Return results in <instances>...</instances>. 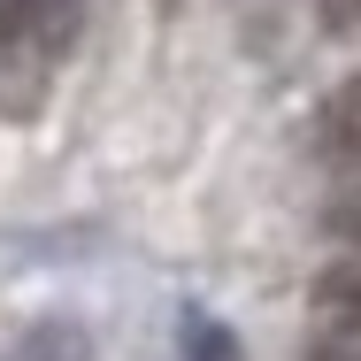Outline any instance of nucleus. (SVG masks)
Returning a JSON list of instances; mask_svg holds the SVG:
<instances>
[{
  "instance_id": "nucleus-3",
  "label": "nucleus",
  "mask_w": 361,
  "mask_h": 361,
  "mask_svg": "<svg viewBox=\"0 0 361 361\" xmlns=\"http://www.w3.org/2000/svg\"><path fill=\"white\" fill-rule=\"evenodd\" d=\"M185 338H192V361H238V354H231V338H223V323H192Z\"/></svg>"
},
{
  "instance_id": "nucleus-2",
  "label": "nucleus",
  "mask_w": 361,
  "mask_h": 361,
  "mask_svg": "<svg viewBox=\"0 0 361 361\" xmlns=\"http://www.w3.org/2000/svg\"><path fill=\"white\" fill-rule=\"evenodd\" d=\"M16 361H85V346H77L70 331H39V338H31Z\"/></svg>"
},
{
  "instance_id": "nucleus-1",
  "label": "nucleus",
  "mask_w": 361,
  "mask_h": 361,
  "mask_svg": "<svg viewBox=\"0 0 361 361\" xmlns=\"http://www.w3.org/2000/svg\"><path fill=\"white\" fill-rule=\"evenodd\" d=\"M323 154H331L346 177H361V85H346V92L323 108Z\"/></svg>"
}]
</instances>
